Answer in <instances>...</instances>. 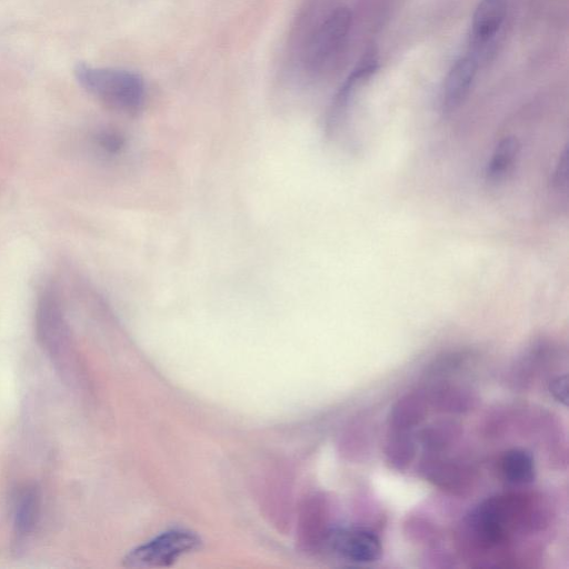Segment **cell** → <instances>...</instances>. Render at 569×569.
<instances>
[{
    "label": "cell",
    "mask_w": 569,
    "mask_h": 569,
    "mask_svg": "<svg viewBox=\"0 0 569 569\" xmlns=\"http://www.w3.org/2000/svg\"><path fill=\"white\" fill-rule=\"evenodd\" d=\"M548 391L550 396L562 405H567L568 400V377L566 373L555 376L548 382Z\"/></svg>",
    "instance_id": "obj_18"
},
{
    "label": "cell",
    "mask_w": 569,
    "mask_h": 569,
    "mask_svg": "<svg viewBox=\"0 0 569 569\" xmlns=\"http://www.w3.org/2000/svg\"><path fill=\"white\" fill-rule=\"evenodd\" d=\"M479 66V61L468 51L452 63L440 93L442 111L455 110L467 98Z\"/></svg>",
    "instance_id": "obj_8"
},
{
    "label": "cell",
    "mask_w": 569,
    "mask_h": 569,
    "mask_svg": "<svg viewBox=\"0 0 569 569\" xmlns=\"http://www.w3.org/2000/svg\"><path fill=\"white\" fill-rule=\"evenodd\" d=\"M73 73L87 92L116 111L137 113L144 103V81L136 72L79 62Z\"/></svg>",
    "instance_id": "obj_2"
},
{
    "label": "cell",
    "mask_w": 569,
    "mask_h": 569,
    "mask_svg": "<svg viewBox=\"0 0 569 569\" xmlns=\"http://www.w3.org/2000/svg\"><path fill=\"white\" fill-rule=\"evenodd\" d=\"M352 23L346 7L335 9L310 36L303 52L306 67L313 72L327 69L343 50Z\"/></svg>",
    "instance_id": "obj_3"
},
{
    "label": "cell",
    "mask_w": 569,
    "mask_h": 569,
    "mask_svg": "<svg viewBox=\"0 0 569 569\" xmlns=\"http://www.w3.org/2000/svg\"><path fill=\"white\" fill-rule=\"evenodd\" d=\"M518 154V143L513 138L501 140L495 148L486 168L487 180L491 183L501 181L513 166Z\"/></svg>",
    "instance_id": "obj_17"
},
{
    "label": "cell",
    "mask_w": 569,
    "mask_h": 569,
    "mask_svg": "<svg viewBox=\"0 0 569 569\" xmlns=\"http://www.w3.org/2000/svg\"><path fill=\"white\" fill-rule=\"evenodd\" d=\"M461 426L450 419L430 422L417 432L416 440L428 452H438L450 447L461 435Z\"/></svg>",
    "instance_id": "obj_16"
},
{
    "label": "cell",
    "mask_w": 569,
    "mask_h": 569,
    "mask_svg": "<svg viewBox=\"0 0 569 569\" xmlns=\"http://www.w3.org/2000/svg\"><path fill=\"white\" fill-rule=\"evenodd\" d=\"M37 330L43 347L54 357L68 348L66 328L56 300L44 295L40 301L37 315Z\"/></svg>",
    "instance_id": "obj_9"
},
{
    "label": "cell",
    "mask_w": 569,
    "mask_h": 569,
    "mask_svg": "<svg viewBox=\"0 0 569 569\" xmlns=\"http://www.w3.org/2000/svg\"><path fill=\"white\" fill-rule=\"evenodd\" d=\"M499 471L508 483L528 485L536 477L535 460L527 450L513 448L500 457Z\"/></svg>",
    "instance_id": "obj_13"
},
{
    "label": "cell",
    "mask_w": 569,
    "mask_h": 569,
    "mask_svg": "<svg viewBox=\"0 0 569 569\" xmlns=\"http://www.w3.org/2000/svg\"><path fill=\"white\" fill-rule=\"evenodd\" d=\"M200 537L186 529H172L132 549L124 558L128 567H168L181 556L198 550Z\"/></svg>",
    "instance_id": "obj_4"
},
{
    "label": "cell",
    "mask_w": 569,
    "mask_h": 569,
    "mask_svg": "<svg viewBox=\"0 0 569 569\" xmlns=\"http://www.w3.org/2000/svg\"><path fill=\"white\" fill-rule=\"evenodd\" d=\"M40 495L34 486L23 488L16 498L13 528L18 540L29 536L38 521Z\"/></svg>",
    "instance_id": "obj_14"
},
{
    "label": "cell",
    "mask_w": 569,
    "mask_h": 569,
    "mask_svg": "<svg viewBox=\"0 0 569 569\" xmlns=\"http://www.w3.org/2000/svg\"><path fill=\"white\" fill-rule=\"evenodd\" d=\"M568 157H567V150L562 152L561 157L559 158V161L557 163L553 178H552V184L553 188L557 191H562L567 189L568 184Z\"/></svg>",
    "instance_id": "obj_19"
},
{
    "label": "cell",
    "mask_w": 569,
    "mask_h": 569,
    "mask_svg": "<svg viewBox=\"0 0 569 569\" xmlns=\"http://www.w3.org/2000/svg\"><path fill=\"white\" fill-rule=\"evenodd\" d=\"M428 408L425 392L413 391L402 396L390 409L389 429L412 431L426 419Z\"/></svg>",
    "instance_id": "obj_11"
},
{
    "label": "cell",
    "mask_w": 569,
    "mask_h": 569,
    "mask_svg": "<svg viewBox=\"0 0 569 569\" xmlns=\"http://www.w3.org/2000/svg\"><path fill=\"white\" fill-rule=\"evenodd\" d=\"M549 517L548 506L540 496L512 492L491 497L467 516L463 542L478 552L502 548L513 536L542 530Z\"/></svg>",
    "instance_id": "obj_1"
},
{
    "label": "cell",
    "mask_w": 569,
    "mask_h": 569,
    "mask_svg": "<svg viewBox=\"0 0 569 569\" xmlns=\"http://www.w3.org/2000/svg\"><path fill=\"white\" fill-rule=\"evenodd\" d=\"M98 142L103 149L108 150L109 152H116L122 146L121 138L116 133L108 131L101 132L98 136Z\"/></svg>",
    "instance_id": "obj_20"
},
{
    "label": "cell",
    "mask_w": 569,
    "mask_h": 569,
    "mask_svg": "<svg viewBox=\"0 0 569 569\" xmlns=\"http://www.w3.org/2000/svg\"><path fill=\"white\" fill-rule=\"evenodd\" d=\"M425 395L429 407L441 412L465 413L477 403V397L470 389L452 382L436 383Z\"/></svg>",
    "instance_id": "obj_10"
},
{
    "label": "cell",
    "mask_w": 569,
    "mask_h": 569,
    "mask_svg": "<svg viewBox=\"0 0 569 569\" xmlns=\"http://www.w3.org/2000/svg\"><path fill=\"white\" fill-rule=\"evenodd\" d=\"M377 69V61L373 59H366L359 64L346 79L339 92L335 97L330 113L328 117V128L333 131L338 123L341 121L343 113L352 99V96L358 87H360L367 79H369Z\"/></svg>",
    "instance_id": "obj_12"
},
{
    "label": "cell",
    "mask_w": 569,
    "mask_h": 569,
    "mask_svg": "<svg viewBox=\"0 0 569 569\" xmlns=\"http://www.w3.org/2000/svg\"><path fill=\"white\" fill-rule=\"evenodd\" d=\"M417 440L411 431L389 429L385 457L390 468L403 471L413 461L417 452Z\"/></svg>",
    "instance_id": "obj_15"
},
{
    "label": "cell",
    "mask_w": 569,
    "mask_h": 569,
    "mask_svg": "<svg viewBox=\"0 0 569 569\" xmlns=\"http://www.w3.org/2000/svg\"><path fill=\"white\" fill-rule=\"evenodd\" d=\"M326 541L335 552L355 563L377 561L382 551L379 537L360 527L331 530Z\"/></svg>",
    "instance_id": "obj_7"
},
{
    "label": "cell",
    "mask_w": 569,
    "mask_h": 569,
    "mask_svg": "<svg viewBox=\"0 0 569 569\" xmlns=\"http://www.w3.org/2000/svg\"><path fill=\"white\" fill-rule=\"evenodd\" d=\"M418 471L427 481L456 496L466 495L472 487L470 468L438 452L426 453L419 461Z\"/></svg>",
    "instance_id": "obj_6"
},
{
    "label": "cell",
    "mask_w": 569,
    "mask_h": 569,
    "mask_svg": "<svg viewBox=\"0 0 569 569\" xmlns=\"http://www.w3.org/2000/svg\"><path fill=\"white\" fill-rule=\"evenodd\" d=\"M507 16L506 0H480L472 16L469 36L470 52L479 63L493 53Z\"/></svg>",
    "instance_id": "obj_5"
}]
</instances>
